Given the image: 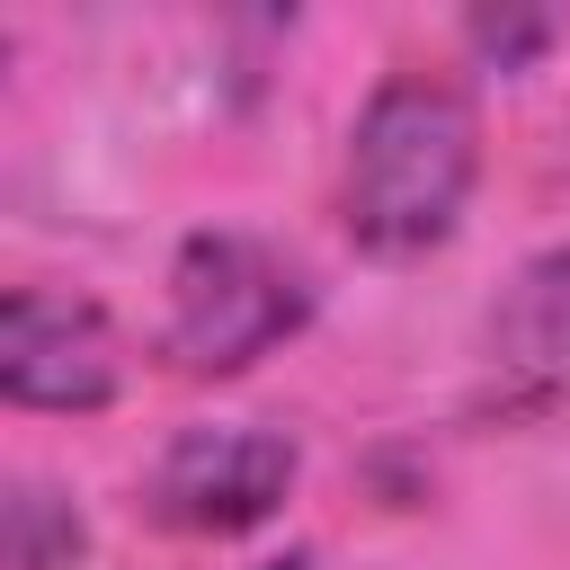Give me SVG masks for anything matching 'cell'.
Segmentation results:
<instances>
[{
    "mask_svg": "<svg viewBox=\"0 0 570 570\" xmlns=\"http://www.w3.org/2000/svg\"><path fill=\"white\" fill-rule=\"evenodd\" d=\"M481 187V116L436 71H383L347 125L338 160V232L374 267H419L463 232Z\"/></svg>",
    "mask_w": 570,
    "mask_h": 570,
    "instance_id": "1",
    "label": "cell"
},
{
    "mask_svg": "<svg viewBox=\"0 0 570 570\" xmlns=\"http://www.w3.org/2000/svg\"><path fill=\"white\" fill-rule=\"evenodd\" d=\"M312 312H321V276L303 249L240 223H205L169 249V303H160L151 347L187 383H232L285 338H303Z\"/></svg>",
    "mask_w": 570,
    "mask_h": 570,
    "instance_id": "2",
    "label": "cell"
},
{
    "mask_svg": "<svg viewBox=\"0 0 570 570\" xmlns=\"http://www.w3.org/2000/svg\"><path fill=\"white\" fill-rule=\"evenodd\" d=\"M303 481V445L267 419H196L178 428L151 472H142V508L169 525V534H196V543H232L249 525H267Z\"/></svg>",
    "mask_w": 570,
    "mask_h": 570,
    "instance_id": "3",
    "label": "cell"
},
{
    "mask_svg": "<svg viewBox=\"0 0 570 570\" xmlns=\"http://www.w3.org/2000/svg\"><path fill=\"white\" fill-rule=\"evenodd\" d=\"M125 392V338L116 321L71 285H9L0 303V401L89 419Z\"/></svg>",
    "mask_w": 570,
    "mask_h": 570,
    "instance_id": "4",
    "label": "cell"
},
{
    "mask_svg": "<svg viewBox=\"0 0 570 570\" xmlns=\"http://www.w3.org/2000/svg\"><path fill=\"white\" fill-rule=\"evenodd\" d=\"M481 374L499 392V410H561L570 401V240L534 249L490 321H481Z\"/></svg>",
    "mask_w": 570,
    "mask_h": 570,
    "instance_id": "5",
    "label": "cell"
},
{
    "mask_svg": "<svg viewBox=\"0 0 570 570\" xmlns=\"http://www.w3.org/2000/svg\"><path fill=\"white\" fill-rule=\"evenodd\" d=\"M80 552H89V517L53 481L18 472L0 499V561L9 570H80Z\"/></svg>",
    "mask_w": 570,
    "mask_h": 570,
    "instance_id": "6",
    "label": "cell"
},
{
    "mask_svg": "<svg viewBox=\"0 0 570 570\" xmlns=\"http://www.w3.org/2000/svg\"><path fill=\"white\" fill-rule=\"evenodd\" d=\"M552 36H561L552 9H472V18H463V45H472L481 62H499V71H525Z\"/></svg>",
    "mask_w": 570,
    "mask_h": 570,
    "instance_id": "7",
    "label": "cell"
},
{
    "mask_svg": "<svg viewBox=\"0 0 570 570\" xmlns=\"http://www.w3.org/2000/svg\"><path fill=\"white\" fill-rule=\"evenodd\" d=\"M258 570H338V561H330V552H312V543H285V552H267Z\"/></svg>",
    "mask_w": 570,
    "mask_h": 570,
    "instance_id": "8",
    "label": "cell"
}]
</instances>
